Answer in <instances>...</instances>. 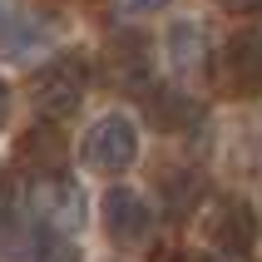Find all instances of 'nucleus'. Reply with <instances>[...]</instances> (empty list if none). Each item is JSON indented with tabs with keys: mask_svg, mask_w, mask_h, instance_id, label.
I'll return each mask as SVG.
<instances>
[{
	"mask_svg": "<svg viewBox=\"0 0 262 262\" xmlns=\"http://www.w3.org/2000/svg\"><path fill=\"white\" fill-rule=\"evenodd\" d=\"M25 208H30V218L40 223V228L64 233V237H74L89 223V198H84V188H79L70 173H59V168H45V173L30 178Z\"/></svg>",
	"mask_w": 262,
	"mask_h": 262,
	"instance_id": "obj_1",
	"label": "nucleus"
},
{
	"mask_svg": "<svg viewBox=\"0 0 262 262\" xmlns=\"http://www.w3.org/2000/svg\"><path fill=\"white\" fill-rule=\"evenodd\" d=\"M30 94H35V109H40L45 119H70L74 109H79V99L89 94V59L74 55V50L70 55H55L50 64L35 70Z\"/></svg>",
	"mask_w": 262,
	"mask_h": 262,
	"instance_id": "obj_2",
	"label": "nucleus"
},
{
	"mask_svg": "<svg viewBox=\"0 0 262 262\" xmlns=\"http://www.w3.org/2000/svg\"><path fill=\"white\" fill-rule=\"evenodd\" d=\"M79 159H84L89 173H124L139 159V124L129 114H99L89 124L84 144H79Z\"/></svg>",
	"mask_w": 262,
	"mask_h": 262,
	"instance_id": "obj_3",
	"label": "nucleus"
},
{
	"mask_svg": "<svg viewBox=\"0 0 262 262\" xmlns=\"http://www.w3.org/2000/svg\"><path fill=\"white\" fill-rule=\"evenodd\" d=\"M208 248L218 252L223 262H248L252 243H257V218H252V208L233 193H218L213 203H208Z\"/></svg>",
	"mask_w": 262,
	"mask_h": 262,
	"instance_id": "obj_4",
	"label": "nucleus"
},
{
	"mask_svg": "<svg viewBox=\"0 0 262 262\" xmlns=\"http://www.w3.org/2000/svg\"><path fill=\"white\" fill-rule=\"evenodd\" d=\"M104 233H109L114 248H139V243H148L154 213H148L144 193L124 188V183H114V188L104 193Z\"/></svg>",
	"mask_w": 262,
	"mask_h": 262,
	"instance_id": "obj_5",
	"label": "nucleus"
},
{
	"mask_svg": "<svg viewBox=\"0 0 262 262\" xmlns=\"http://www.w3.org/2000/svg\"><path fill=\"white\" fill-rule=\"evenodd\" d=\"M50 30L25 0H0V55L5 59H30L35 50H45Z\"/></svg>",
	"mask_w": 262,
	"mask_h": 262,
	"instance_id": "obj_6",
	"label": "nucleus"
},
{
	"mask_svg": "<svg viewBox=\"0 0 262 262\" xmlns=\"http://www.w3.org/2000/svg\"><path fill=\"white\" fill-rule=\"evenodd\" d=\"M223 79L237 94H262V30H237L223 45Z\"/></svg>",
	"mask_w": 262,
	"mask_h": 262,
	"instance_id": "obj_7",
	"label": "nucleus"
},
{
	"mask_svg": "<svg viewBox=\"0 0 262 262\" xmlns=\"http://www.w3.org/2000/svg\"><path fill=\"white\" fill-rule=\"evenodd\" d=\"M35 243H40V228H30V218L15 203V193H10V203L0 193V262H30Z\"/></svg>",
	"mask_w": 262,
	"mask_h": 262,
	"instance_id": "obj_8",
	"label": "nucleus"
},
{
	"mask_svg": "<svg viewBox=\"0 0 262 262\" xmlns=\"http://www.w3.org/2000/svg\"><path fill=\"white\" fill-rule=\"evenodd\" d=\"M148 119L159 124V129H168V134H183V129H193L198 119H203V109L188 99V94H148Z\"/></svg>",
	"mask_w": 262,
	"mask_h": 262,
	"instance_id": "obj_9",
	"label": "nucleus"
},
{
	"mask_svg": "<svg viewBox=\"0 0 262 262\" xmlns=\"http://www.w3.org/2000/svg\"><path fill=\"white\" fill-rule=\"evenodd\" d=\"M198 178L193 173H173V178H163V198H168V213L173 218H188L193 208H198Z\"/></svg>",
	"mask_w": 262,
	"mask_h": 262,
	"instance_id": "obj_10",
	"label": "nucleus"
},
{
	"mask_svg": "<svg viewBox=\"0 0 262 262\" xmlns=\"http://www.w3.org/2000/svg\"><path fill=\"white\" fill-rule=\"evenodd\" d=\"M30 262H79V252H74V243L64 233L40 228V243H35V257H30Z\"/></svg>",
	"mask_w": 262,
	"mask_h": 262,
	"instance_id": "obj_11",
	"label": "nucleus"
},
{
	"mask_svg": "<svg viewBox=\"0 0 262 262\" xmlns=\"http://www.w3.org/2000/svg\"><path fill=\"white\" fill-rule=\"evenodd\" d=\"M193 40H198L193 25H173V35H168V55H173L178 70H198V50H193Z\"/></svg>",
	"mask_w": 262,
	"mask_h": 262,
	"instance_id": "obj_12",
	"label": "nucleus"
},
{
	"mask_svg": "<svg viewBox=\"0 0 262 262\" xmlns=\"http://www.w3.org/2000/svg\"><path fill=\"white\" fill-rule=\"evenodd\" d=\"M218 5H228L233 15H257L262 10V0H218Z\"/></svg>",
	"mask_w": 262,
	"mask_h": 262,
	"instance_id": "obj_13",
	"label": "nucleus"
},
{
	"mask_svg": "<svg viewBox=\"0 0 262 262\" xmlns=\"http://www.w3.org/2000/svg\"><path fill=\"white\" fill-rule=\"evenodd\" d=\"M124 5H129L134 15H148V10H163V5H168V0H124Z\"/></svg>",
	"mask_w": 262,
	"mask_h": 262,
	"instance_id": "obj_14",
	"label": "nucleus"
},
{
	"mask_svg": "<svg viewBox=\"0 0 262 262\" xmlns=\"http://www.w3.org/2000/svg\"><path fill=\"white\" fill-rule=\"evenodd\" d=\"M5 119H10V84L0 79V129H5Z\"/></svg>",
	"mask_w": 262,
	"mask_h": 262,
	"instance_id": "obj_15",
	"label": "nucleus"
},
{
	"mask_svg": "<svg viewBox=\"0 0 262 262\" xmlns=\"http://www.w3.org/2000/svg\"><path fill=\"white\" fill-rule=\"evenodd\" d=\"M159 262H198V257H188V252H163Z\"/></svg>",
	"mask_w": 262,
	"mask_h": 262,
	"instance_id": "obj_16",
	"label": "nucleus"
}]
</instances>
